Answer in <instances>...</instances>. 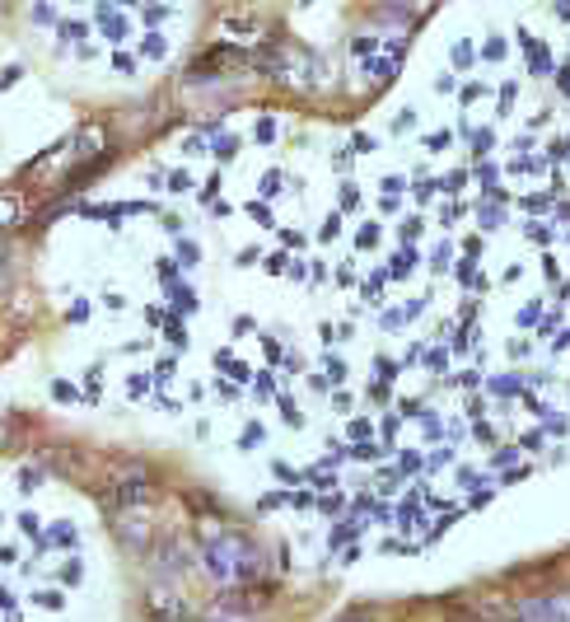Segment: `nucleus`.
Returning a JSON list of instances; mask_svg holds the SVG:
<instances>
[{"label": "nucleus", "instance_id": "1", "mask_svg": "<svg viewBox=\"0 0 570 622\" xmlns=\"http://www.w3.org/2000/svg\"><path fill=\"white\" fill-rule=\"evenodd\" d=\"M201 567L211 571V581L220 585H244L262 571V552L252 548L244 534H225V528H206V548Z\"/></svg>", "mask_w": 570, "mask_h": 622}, {"label": "nucleus", "instance_id": "2", "mask_svg": "<svg viewBox=\"0 0 570 622\" xmlns=\"http://www.w3.org/2000/svg\"><path fill=\"white\" fill-rule=\"evenodd\" d=\"M94 24L103 28V38H108V42H126V34H132L126 14H122V10H113V5H99V10H94Z\"/></svg>", "mask_w": 570, "mask_h": 622}, {"label": "nucleus", "instance_id": "3", "mask_svg": "<svg viewBox=\"0 0 570 622\" xmlns=\"http://www.w3.org/2000/svg\"><path fill=\"white\" fill-rule=\"evenodd\" d=\"M411 272H417V248H411V244H402L398 253L388 258V276H393V282H407Z\"/></svg>", "mask_w": 570, "mask_h": 622}, {"label": "nucleus", "instance_id": "4", "mask_svg": "<svg viewBox=\"0 0 570 622\" xmlns=\"http://www.w3.org/2000/svg\"><path fill=\"white\" fill-rule=\"evenodd\" d=\"M211 150H215V160H234V154H239V136L220 132V122H215V127H211Z\"/></svg>", "mask_w": 570, "mask_h": 622}, {"label": "nucleus", "instance_id": "5", "mask_svg": "<svg viewBox=\"0 0 570 622\" xmlns=\"http://www.w3.org/2000/svg\"><path fill=\"white\" fill-rule=\"evenodd\" d=\"M42 543H47V548H75V543H80V534H75V528H71L66 520H61V524L52 528V534H42Z\"/></svg>", "mask_w": 570, "mask_h": 622}, {"label": "nucleus", "instance_id": "6", "mask_svg": "<svg viewBox=\"0 0 570 622\" xmlns=\"http://www.w3.org/2000/svg\"><path fill=\"white\" fill-rule=\"evenodd\" d=\"M169 309H178V314H193V309H197L193 286H169Z\"/></svg>", "mask_w": 570, "mask_h": 622}, {"label": "nucleus", "instance_id": "7", "mask_svg": "<svg viewBox=\"0 0 570 622\" xmlns=\"http://www.w3.org/2000/svg\"><path fill=\"white\" fill-rule=\"evenodd\" d=\"M491 394H496V398L524 394V375H500V380H491Z\"/></svg>", "mask_w": 570, "mask_h": 622}, {"label": "nucleus", "instance_id": "8", "mask_svg": "<svg viewBox=\"0 0 570 622\" xmlns=\"http://www.w3.org/2000/svg\"><path fill=\"white\" fill-rule=\"evenodd\" d=\"M258 192H262V201H272V197H281V192H285V174H281V169H267Z\"/></svg>", "mask_w": 570, "mask_h": 622}, {"label": "nucleus", "instance_id": "9", "mask_svg": "<svg viewBox=\"0 0 570 622\" xmlns=\"http://www.w3.org/2000/svg\"><path fill=\"white\" fill-rule=\"evenodd\" d=\"M468 146H472V160H486L491 146H496V136H491L486 127L482 132H468Z\"/></svg>", "mask_w": 570, "mask_h": 622}, {"label": "nucleus", "instance_id": "10", "mask_svg": "<svg viewBox=\"0 0 570 622\" xmlns=\"http://www.w3.org/2000/svg\"><path fill=\"white\" fill-rule=\"evenodd\" d=\"M276 408H281V422H285V426H295V431L305 426V416H299V408H295V398H290V394H281V398H276Z\"/></svg>", "mask_w": 570, "mask_h": 622}, {"label": "nucleus", "instance_id": "11", "mask_svg": "<svg viewBox=\"0 0 570 622\" xmlns=\"http://www.w3.org/2000/svg\"><path fill=\"white\" fill-rule=\"evenodd\" d=\"M370 431H374L370 416H356V422L346 426V440H351V445H370Z\"/></svg>", "mask_w": 570, "mask_h": 622}, {"label": "nucleus", "instance_id": "12", "mask_svg": "<svg viewBox=\"0 0 570 622\" xmlns=\"http://www.w3.org/2000/svg\"><path fill=\"white\" fill-rule=\"evenodd\" d=\"M449 463H454V445H439V449H431V455H425V469H431V473L449 469Z\"/></svg>", "mask_w": 570, "mask_h": 622}, {"label": "nucleus", "instance_id": "13", "mask_svg": "<svg viewBox=\"0 0 570 622\" xmlns=\"http://www.w3.org/2000/svg\"><path fill=\"white\" fill-rule=\"evenodd\" d=\"M267 440V431H262V422H248L244 431H239V449H258Z\"/></svg>", "mask_w": 570, "mask_h": 622}, {"label": "nucleus", "instance_id": "14", "mask_svg": "<svg viewBox=\"0 0 570 622\" xmlns=\"http://www.w3.org/2000/svg\"><path fill=\"white\" fill-rule=\"evenodd\" d=\"M38 609H47V613H57V609H66V595H61V589H38Z\"/></svg>", "mask_w": 570, "mask_h": 622}, {"label": "nucleus", "instance_id": "15", "mask_svg": "<svg viewBox=\"0 0 570 622\" xmlns=\"http://www.w3.org/2000/svg\"><path fill=\"white\" fill-rule=\"evenodd\" d=\"M445 365H449V351H445V347H431V351H425V370H431V375H445Z\"/></svg>", "mask_w": 570, "mask_h": 622}, {"label": "nucleus", "instance_id": "16", "mask_svg": "<svg viewBox=\"0 0 570 622\" xmlns=\"http://www.w3.org/2000/svg\"><path fill=\"white\" fill-rule=\"evenodd\" d=\"M323 380H327V388H337L346 380V365L337 361V356H327V361H323Z\"/></svg>", "mask_w": 570, "mask_h": 622}, {"label": "nucleus", "instance_id": "17", "mask_svg": "<svg viewBox=\"0 0 570 622\" xmlns=\"http://www.w3.org/2000/svg\"><path fill=\"white\" fill-rule=\"evenodd\" d=\"M472 61H478V48H472L468 38H458L454 42V66H472Z\"/></svg>", "mask_w": 570, "mask_h": 622}, {"label": "nucleus", "instance_id": "18", "mask_svg": "<svg viewBox=\"0 0 570 622\" xmlns=\"http://www.w3.org/2000/svg\"><path fill=\"white\" fill-rule=\"evenodd\" d=\"M140 52H146V57H154V61H160V57L169 52V42H164V34H146V42H140Z\"/></svg>", "mask_w": 570, "mask_h": 622}, {"label": "nucleus", "instance_id": "19", "mask_svg": "<svg viewBox=\"0 0 570 622\" xmlns=\"http://www.w3.org/2000/svg\"><path fill=\"white\" fill-rule=\"evenodd\" d=\"M524 235H529L533 244H552V239H557V229H552V225H543V221H529V229H524Z\"/></svg>", "mask_w": 570, "mask_h": 622}, {"label": "nucleus", "instance_id": "20", "mask_svg": "<svg viewBox=\"0 0 570 622\" xmlns=\"http://www.w3.org/2000/svg\"><path fill=\"white\" fill-rule=\"evenodd\" d=\"M164 188H169L173 197H178V192H187V188H193V178H187V169H173V174L164 178Z\"/></svg>", "mask_w": 570, "mask_h": 622}, {"label": "nucleus", "instance_id": "21", "mask_svg": "<svg viewBox=\"0 0 570 622\" xmlns=\"http://www.w3.org/2000/svg\"><path fill=\"white\" fill-rule=\"evenodd\" d=\"M244 211H248V215H252V221H258V225H267V229H272V207H267L262 197H258V201H248Z\"/></svg>", "mask_w": 570, "mask_h": 622}, {"label": "nucleus", "instance_id": "22", "mask_svg": "<svg viewBox=\"0 0 570 622\" xmlns=\"http://www.w3.org/2000/svg\"><path fill=\"white\" fill-rule=\"evenodd\" d=\"M164 337L183 351V347H187V328H183V319H169V323H164Z\"/></svg>", "mask_w": 570, "mask_h": 622}, {"label": "nucleus", "instance_id": "23", "mask_svg": "<svg viewBox=\"0 0 570 622\" xmlns=\"http://www.w3.org/2000/svg\"><path fill=\"white\" fill-rule=\"evenodd\" d=\"M150 394V375H126V398H146Z\"/></svg>", "mask_w": 570, "mask_h": 622}, {"label": "nucleus", "instance_id": "24", "mask_svg": "<svg viewBox=\"0 0 570 622\" xmlns=\"http://www.w3.org/2000/svg\"><path fill=\"white\" fill-rule=\"evenodd\" d=\"M379 235H384L379 225H360V229H356V248H374V244H379Z\"/></svg>", "mask_w": 570, "mask_h": 622}, {"label": "nucleus", "instance_id": "25", "mask_svg": "<svg viewBox=\"0 0 570 622\" xmlns=\"http://www.w3.org/2000/svg\"><path fill=\"white\" fill-rule=\"evenodd\" d=\"M20 221V201L14 197H0V225H14Z\"/></svg>", "mask_w": 570, "mask_h": 622}, {"label": "nucleus", "instance_id": "26", "mask_svg": "<svg viewBox=\"0 0 570 622\" xmlns=\"http://www.w3.org/2000/svg\"><path fill=\"white\" fill-rule=\"evenodd\" d=\"M449 258H454V248H449V244H439L435 253H431V272H449Z\"/></svg>", "mask_w": 570, "mask_h": 622}, {"label": "nucleus", "instance_id": "27", "mask_svg": "<svg viewBox=\"0 0 570 622\" xmlns=\"http://www.w3.org/2000/svg\"><path fill=\"white\" fill-rule=\"evenodd\" d=\"M342 506H346V496H342V492H327V496H319V510H323V515H337Z\"/></svg>", "mask_w": 570, "mask_h": 622}, {"label": "nucleus", "instance_id": "28", "mask_svg": "<svg viewBox=\"0 0 570 622\" xmlns=\"http://www.w3.org/2000/svg\"><path fill=\"white\" fill-rule=\"evenodd\" d=\"M519 455H524L519 445H505V449H496V459H491V463H496V469H510V463H515Z\"/></svg>", "mask_w": 570, "mask_h": 622}, {"label": "nucleus", "instance_id": "29", "mask_svg": "<svg viewBox=\"0 0 570 622\" xmlns=\"http://www.w3.org/2000/svg\"><path fill=\"white\" fill-rule=\"evenodd\" d=\"M379 188H384V197L393 201V197H402V188H407V178H402V174H388L384 183H379Z\"/></svg>", "mask_w": 570, "mask_h": 622}, {"label": "nucleus", "instance_id": "30", "mask_svg": "<svg viewBox=\"0 0 570 622\" xmlns=\"http://www.w3.org/2000/svg\"><path fill=\"white\" fill-rule=\"evenodd\" d=\"M482 57H486V61H505V38L491 34V38H486V48H482Z\"/></svg>", "mask_w": 570, "mask_h": 622}, {"label": "nucleus", "instance_id": "31", "mask_svg": "<svg viewBox=\"0 0 570 622\" xmlns=\"http://www.w3.org/2000/svg\"><path fill=\"white\" fill-rule=\"evenodd\" d=\"M500 221H505L500 207H491V201H486V207H482V229H500Z\"/></svg>", "mask_w": 570, "mask_h": 622}, {"label": "nucleus", "instance_id": "32", "mask_svg": "<svg viewBox=\"0 0 570 622\" xmlns=\"http://www.w3.org/2000/svg\"><path fill=\"white\" fill-rule=\"evenodd\" d=\"M206 622H248V618H244V613H234L230 604H220V609H215L211 618H206Z\"/></svg>", "mask_w": 570, "mask_h": 622}, {"label": "nucleus", "instance_id": "33", "mask_svg": "<svg viewBox=\"0 0 570 622\" xmlns=\"http://www.w3.org/2000/svg\"><path fill=\"white\" fill-rule=\"evenodd\" d=\"M374 48H379V42H374L370 34H365V38H351V52H356V57H374Z\"/></svg>", "mask_w": 570, "mask_h": 622}, {"label": "nucleus", "instance_id": "34", "mask_svg": "<svg viewBox=\"0 0 570 622\" xmlns=\"http://www.w3.org/2000/svg\"><path fill=\"white\" fill-rule=\"evenodd\" d=\"M417 469H425L421 455H402V459H398V477H402V473H417Z\"/></svg>", "mask_w": 570, "mask_h": 622}, {"label": "nucleus", "instance_id": "35", "mask_svg": "<svg viewBox=\"0 0 570 622\" xmlns=\"http://www.w3.org/2000/svg\"><path fill=\"white\" fill-rule=\"evenodd\" d=\"M463 183H468V174L458 169V174H449L445 183H439V192H463Z\"/></svg>", "mask_w": 570, "mask_h": 622}, {"label": "nucleus", "instance_id": "36", "mask_svg": "<svg viewBox=\"0 0 570 622\" xmlns=\"http://www.w3.org/2000/svg\"><path fill=\"white\" fill-rule=\"evenodd\" d=\"M411 127H417V113H411V108H402V113L393 117V132H411Z\"/></svg>", "mask_w": 570, "mask_h": 622}, {"label": "nucleus", "instance_id": "37", "mask_svg": "<svg viewBox=\"0 0 570 622\" xmlns=\"http://www.w3.org/2000/svg\"><path fill=\"white\" fill-rule=\"evenodd\" d=\"M178 262H183V268H197V244H178Z\"/></svg>", "mask_w": 570, "mask_h": 622}, {"label": "nucleus", "instance_id": "38", "mask_svg": "<svg viewBox=\"0 0 570 622\" xmlns=\"http://www.w3.org/2000/svg\"><path fill=\"white\" fill-rule=\"evenodd\" d=\"M543 440H547V431H529L524 440H519V449H529V455H533V449H543Z\"/></svg>", "mask_w": 570, "mask_h": 622}, {"label": "nucleus", "instance_id": "39", "mask_svg": "<svg viewBox=\"0 0 570 622\" xmlns=\"http://www.w3.org/2000/svg\"><path fill=\"white\" fill-rule=\"evenodd\" d=\"M290 262H295V258H285V253H272V258H267V272H276V276H281V272H290Z\"/></svg>", "mask_w": 570, "mask_h": 622}, {"label": "nucleus", "instance_id": "40", "mask_svg": "<svg viewBox=\"0 0 570 622\" xmlns=\"http://www.w3.org/2000/svg\"><path fill=\"white\" fill-rule=\"evenodd\" d=\"M374 370H379V380H398V365H393L388 356H379V361H374Z\"/></svg>", "mask_w": 570, "mask_h": 622}, {"label": "nucleus", "instance_id": "41", "mask_svg": "<svg viewBox=\"0 0 570 622\" xmlns=\"http://www.w3.org/2000/svg\"><path fill=\"white\" fill-rule=\"evenodd\" d=\"M515 95H519L515 85H500V117H505V113H510V108H515Z\"/></svg>", "mask_w": 570, "mask_h": 622}, {"label": "nucleus", "instance_id": "42", "mask_svg": "<svg viewBox=\"0 0 570 622\" xmlns=\"http://www.w3.org/2000/svg\"><path fill=\"white\" fill-rule=\"evenodd\" d=\"M537 314H543V304H524V309H519V323H524V328H529V323H537Z\"/></svg>", "mask_w": 570, "mask_h": 622}, {"label": "nucleus", "instance_id": "43", "mask_svg": "<svg viewBox=\"0 0 570 622\" xmlns=\"http://www.w3.org/2000/svg\"><path fill=\"white\" fill-rule=\"evenodd\" d=\"M272 473H276V477L285 482V487H295V482H299V473L290 469V463H276V469H272Z\"/></svg>", "mask_w": 570, "mask_h": 622}, {"label": "nucleus", "instance_id": "44", "mask_svg": "<svg viewBox=\"0 0 570 622\" xmlns=\"http://www.w3.org/2000/svg\"><path fill=\"white\" fill-rule=\"evenodd\" d=\"M342 235V215H327L323 221V239H337Z\"/></svg>", "mask_w": 570, "mask_h": 622}, {"label": "nucleus", "instance_id": "45", "mask_svg": "<svg viewBox=\"0 0 570 622\" xmlns=\"http://www.w3.org/2000/svg\"><path fill=\"white\" fill-rule=\"evenodd\" d=\"M342 207H346V211H356V207H360V192L351 188V183H346V188H342Z\"/></svg>", "mask_w": 570, "mask_h": 622}, {"label": "nucleus", "instance_id": "46", "mask_svg": "<svg viewBox=\"0 0 570 622\" xmlns=\"http://www.w3.org/2000/svg\"><path fill=\"white\" fill-rule=\"evenodd\" d=\"M435 188H439L435 178H421V183H417V201H431V192H435Z\"/></svg>", "mask_w": 570, "mask_h": 622}, {"label": "nucleus", "instance_id": "47", "mask_svg": "<svg viewBox=\"0 0 570 622\" xmlns=\"http://www.w3.org/2000/svg\"><path fill=\"white\" fill-rule=\"evenodd\" d=\"M458 482L472 492V487H482V473H472V469H458Z\"/></svg>", "mask_w": 570, "mask_h": 622}, {"label": "nucleus", "instance_id": "48", "mask_svg": "<svg viewBox=\"0 0 570 622\" xmlns=\"http://www.w3.org/2000/svg\"><path fill=\"white\" fill-rule=\"evenodd\" d=\"M272 136H276V122L262 117V122H258V141H272Z\"/></svg>", "mask_w": 570, "mask_h": 622}, {"label": "nucleus", "instance_id": "49", "mask_svg": "<svg viewBox=\"0 0 570 622\" xmlns=\"http://www.w3.org/2000/svg\"><path fill=\"white\" fill-rule=\"evenodd\" d=\"M449 146V132H435V136H425V150H445Z\"/></svg>", "mask_w": 570, "mask_h": 622}, {"label": "nucleus", "instance_id": "50", "mask_svg": "<svg viewBox=\"0 0 570 622\" xmlns=\"http://www.w3.org/2000/svg\"><path fill=\"white\" fill-rule=\"evenodd\" d=\"M421 225H425V221H421V215H411V221L402 225V239H417V235H421Z\"/></svg>", "mask_w": 570, "mask_h": 622}, {"label": "nucleus", "instance_id": "51", "mask_svg": "<svg viewBox=\"0 0 570 622\" xmlns=\"http://www.w3.org/2000/svg\"><path fill=\"white\" fill-rule=\"evenodd\" d=\"M486 95V85H478V80H472V85H463V103H472V99H482Z\"/></svg>", "mask_w": 570, "mask_h": 622}, {"label": "nucleus", "instance_id": "52", "mask_svg": "<svg viewBox=\"0 0 570 622\" xmlns=\"http://www.w3.org/2000/svg\"><path fill=\"white\" fill-rule=\"evenodd\" d=\"M351 150H360V154H370V150H374V136H365V132H360V136H356V141H351Z\"/></svg>", "mask_w": 570, "mask_h": 622}, {"label": "nucleus", "instance_id": "53", "mask_svg": "<svg viewBox=\"0 0 570 622\" xmlns=\"http://www.w3.org/2000/svg\"><path fill=\"white\" fill-rule=\"evenodd\" d=\"M117 71L132 75V71H136V57H132V52H117Z\"/></svg>", "mask_w": 570, "mask_h": 622}, {"label": "nucleus", "instance_id": "54", "mask_svg": "<svg viewBox=\"0 0 570 622\" xmlns=\"http://www.w3.org/2000/svg\"><path fill=\"white\" fill-rule=\"evenodd\" d=\"M543 272H547V282H557L561 268H557V258H543Z\"/></svg>", "mask_w": 570, "mask_h": 622}, {"label": "nucleus", "instance_id": "55", "mask_svg": "<svg viewBox=\"0 0 570 622\" xmlns=\"http://www.w3.org/2000/svg\"><path fill=\"white\" fill-rule=\"evenodd\" d=\"M458 384H468V388H478V384H482V370H463V380H458Z\"/></svg>", "mask_w": 570, "mask_h": 622}, {"label": "nucleus", "instance_id": "56", "mask_svg": "<svg viewBox=\"0 0 570 622\" xmlns=\"http://www.w3.org/2000/svg\"><path fill=\"white\" fill-rule=\"evenodd\" d=\"M252 333V319H234V337H248Z\"/></svg>", "mask_w": 570, "mask_h": 622}, {"label": "nucleus", "instance_id": "57", "mask_svg": "<svg viewBox=\"0 0 570 622\" xmlns=\"http://www.w3.org/2000/svg\"><path fill=\"white\" fill-rule=\"evenodd\" d=\"M52 394H57V398H75V384H61V380H57V384H52Z\"/></svg>", "mask_w": 570, "mask_h": 622}, {"label": "nucleus", "instance_id": "58", "mask_svg": "<svg viewBox=\"0 0 570 622\" xmlns=\"http://www.w3.org/2000/svg\"><path fill=\"white\" fill-rule=\"evenodd\" d=\"M570 347V328L566 333H557V341H552V351H566Z\"/></svg>", "mask_w": 570, "mask_h": 622}, {"label": "nucleus", "instance_id": "59", "mask_svg": "<svg viewBox=\"0 0 570 622\" xmlns=\"http://www.w3.org/2000/svg\"><path fill=\"white\" fill-rule=\"evenodd\" d=\"M14 604H20V599H14L10 589H0V609H14Z\"/></svg>", "mask_w": 570, "mask_h": 622}, {"label": "nucleus", "instance_id": "60", "mask_svg": "<svg viewBox=\"0 0 570 622\" xmlns=\"http://www.w3.org/2000/svg\"><path fill=\"white\" fill-rule=\"evenodd\" d=\"M561 89H566V95H570V66L561 71Z\"/></svg>", "mask_w": 570, "mask_h": 622}, {"label": "nucleus", "instance_id": "61", "mask_svg": "<svg viewBox=\"0 0 570 622\" xmlns=\"http://www.w3.org/2000/svg\"><path fill=\"white\" fill-rule=\"evenodd\" d=\"M351 622H360V618H351Z\"/></svg>", "mask_w": 570, "mask_h": 622}]
</instances>
